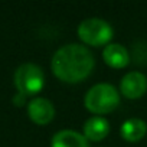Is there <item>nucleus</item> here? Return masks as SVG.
Masks as SVG:
<instances>
[{
  "label": "nucleus",
  "mask_w": 147,
  "mask_h": 147,
  "mask_svg": "<svg viewBox=\"0 0 147 147\" xmlns=\"http://www.w3.org/2000/svg\"><path fill=\"white\" fill-rule=\"evenodd\" d=\"M45 84V75L36 63H22L15 72V85L22 95L38 94Z\"/></svg>",
  "instance_id": "nucleus-3"
},
{
  "label": "nucleus",
  "mask_w": 147,
  "mask_h": 147,
  "mask_svg": "<svg viewBox=\"0 0 147 147\" xmlns=\"http://www.w3.org/2000/svg\"><path fill=\"white\" fill-rule=\"evenodd\" d=\"M52 147H88V140L78 131L61 130L53 136Z\"/></svg>",
  "instance_id": "nucleus-7"
},
{
  "label": "nucleus",
  "mask_w": 147,
  "mask_h": 147,
  "mask_svg": "<svg viewBox=\"0 0 147 147\" xmlns=\"http://www.w3.org/2000/svg\"><path fill=\"white\" fill-rule=\"evenodd\" d=\"M28 114L32 121L43 125V124H48L49 121H52V118L55 115V107L46 98H40V97L33 98L28 105Z\"/></svg>",
  "instance_id": "nucleus-6"
},
{
  "label": "nucleus",
  "mask_w": 147,
  "mask_h": 147,
  "mask_svg": "<svg viewBox=\"0 0 147 147\" xmlns=\"http://www.w3.org/2000/svg\"><path fill=\"white\" fill-rule=\"evenodd\" d=\"M121 92L127 98H140L147 91V78L138 71H131L123 77L120 84Z\"/></svg>",
  "instance_id": "nucleus-5"
},
{
  "label": "nucleus",
  "mask_w": 147,
  "mask_h": 147,
  "mask_svg": "<svg viewBox=\"0 0 147 147\" xmlns=\"http://www.w3.org/2000/svg\"><path fill=\"white\" fill-rule=\"evenodd\" d=\"M108 131H110L108 121L104 117H100V115L88 118L84 124V136L87 137V140L100 141L104 137H107Z\"/></svg>",
  "instance_id": "nucleus-9"
},
{
  "label": "nucleus",
  "mask_w": 147,
  "mask_h": 147,
  "mask_svg": "<svg viewBox=\"0 0 147 147\" xmlns=\"http://www.w3.org/2000/svg\"><path fill=\"white\" fill-rule=\"evenodd\" d=\"M147 133V124L141 118H128L121 124V136L127 141H138Z\"/></svg>",
  "instance_id": "nucleus-10"
},
{
  "label": "nucleus",
  "mask_w": 147,
  "mask_h": 147,
  "mask_svg": "<svg viewBox=\"0 0 147 147\" xmlns=\"http://www.w3.org/2000/svg\"><path fill=\"white\" fill-rule=\"evenodd\" d=\"M78 36L82 42L91 46H101L111 40L113 38V28L108 22L91 18L85 19L78 26Z\"/></svg>",
  "instance_id": "nucleus-4"
},
{
  "label": "nucleus",
  "mask_w": 147,
  "mask_h": 147,
  "mask_svg": "<svg viewBox=\"0 0 147 147\" xmlns=\"http://www.w3.org/2000/svg\"><path fill=\"white\" fill-rule=\"evenodd\" d=\"M104 61L113 68H124L130 62V55L127 49L120 43H110L102 51Z\"/></svg>",
  "instance_id": "nucleus-8"
},
{
  "label": "nucleus",
  "mask_w": 147,
  "mask_h": 147,
  "mask_svg": "<svg viewBox=\"0 0 147 147\" xmlns=\"http://www.w3.org/2000/svg\"><path fill=\"white\" fill-rule=\"evenodd\" d=\"M94 63V56L87 46L68 43L55 52L52 58V71L61 81L75 84L90 75Z\"/></svg>",
  "instance_id": "nucleus-1"
},
{
  "label": "nucleus",
  "mask_w": 147,
  "mask_h": 147,
  "mask_svg": "<svg viewBox=\"0 0 147 147\" xmlns=\"http://www.w3.org/2000/svg\"><path fill=\"white\" fill-rule=\"evenodd\" d=\"M85 107L94 114L111 113L120 104V95L111 84H97L85 95Z\"/></svg>",
  "instance_id": "nucleus-2"
}]
</instances>
